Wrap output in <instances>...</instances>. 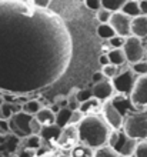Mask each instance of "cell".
Returning a JSON list of instances; mask_svg holds the SVG:
<instances>
[{
    "mask_svg": "<svg viewBox=\"0 0 147 157\" xmlns=\"http://www.w3.org/2000/svg\"><path fill=\"white\" fill-rule=\"evenodd\" d=\"M40 132H41V126L39 124V121L33 117V119L30 120V134H33V136H39Z\"/></svg>",
    "mask_w": 147,
    "mask_h": 157,
    "instance_id": "obj_32",
    "label": "cell"
},
{
    "mask_svg": "<svg viewBox=\"0 0 147 157\" xmlns=\"http://www.w3.org/2000/svg\"><path fill=\"white\" fill-rule=\"evenodd\" d=\"M100 110H102V101H99L94 97H90L86 101L80 103V107H79V112L83 116H96V114H99Z\"/></svg>",
    "mask_w": 147,
    "mask_h": 157,
    "instance_id": "obj_14",
    "label": "cell"
},
{
    "mask_svg": "<svg viewBox=\"0 0 147 157\" xmlns=\"http://www.w3.org/2000/svg\"><path fill=\"white\" fill-rule=\"evenodd\" d=\"M97 33L102 39H107V40H110L111 37L116 36V33L113 32V29H111L109 25H100L97 29Z\"/></svg>",
    "mask_w": 147,
    "mask_h": 157,
    "instance_id": "obj_26",
    "label": "cell"
},
{
    "mask_svg": "<svg viewBox=\"0 0 147 157\" xmlns=\"http://www.w3.org/2000/svg\"><path fill=\"white\" fill-rule=\"evenodd\" d=\"M32 119L33 116H29V114H26L23 112L16 113L7 120L9 130H13L21 137L30 136V120Z\"/></svg>",
    "mask_w": 147,
    "mask_h": 157,
    "instance_id": "obj_11",
    "label": "cell"
},
{
    "mask_svg": "<svg viewBox=\"0 0 147 157\" xmlns=\"http://www.w3.org/2000/svg\"><path fill=\"white\" fill-rule=\"evenodd\" d=\"M90 97H91V91H89V90H77V93H76V99H77L79 103L86 101Z\"/></svg>",
    "mask_w": 147,
    "mask_h": 157,
    "instance_id": "obj_33",
    "label": "cell"
},
{
    "mask_svg": "<svg viewBox=\"0 0 147 157\" xmlns=\"http://www.w3.org/2000/svg\"><path fill=\"white\" fill-rule=\"evenodd\" d=\"M79 132H77V126L69 124L66 127L61 128L60 136H59L57 141H56V147L60 150H72L79 144Z\"/></svg>",
    "mask_w": 147,
    "mask_h": 157,
    "instance_id": "obj_9",
    "label": "cell"
},
{
    "mask_svg": "<svg viewBox=\"0 0 147 157\" xmlns=\"http://www.w3.org/2000/svg\"><path fill=\"white\" fill-rule=\"evenodd\" d=\"M124 41H126V39L124 37L114 36V37H111L110 40H109V44H110L113 49H122L123 46H124Z\"/></svg>",
    "mask_w": 147,
    "mask_h": 157,
    "instance_id": "obj_30",
    "label": "cell"
},
{
    "mask_svg": "<svg viewBox=\"0 0 147 157\" xmlns=\"http://www.w3.org/2000/svg\"><path fill=\"white\" fill-rule=\"evenodd\" d=\"M102 113H103V119L109 124V127L111 130H122L124 119L120 114L118 109L116 107L111 100H107L106 103L102 106Z\"/></svg>",
    "mask_w": 147,
    "mask_h": 157,
    "instance_id": "obj_10",
    "label": "cell"
},
{
    "mask_svg": "<svg viewBox=\"0 0 147 157\" xmlns=\"http://www.w3.org/2000/svg\"><path fill=\"white\" fill-rule=\"evenodd\" d=\"M79 140L90 149H100L109 144L111 130L102 116H84L77 124Z\"/></svg>",
    "mask_w": 147,
    "mask_h": 157,
    "instance_id": "obj_2",
    "label": "cell"
},
{
    "mask_svg": "<svg viewBox=\"0 0 147 157\" xmlns=\"http://www.w3.org/2000/svg\"><path fill=\"white\" fill-rule=\"evenodd\" d=\"M104 80V76H103V73L102 71H96L93 75V82H94V84L96 83H99V82H103Z\"/></svg>",
    "mask_w": 147,
    "mask_h": 157,
    "instance_id": "obj_37",
    "label": "cell"
},
{
    "mask_svg": "<svg viewBox=\"0 0 147 157\" xmlns=\"http://www.w3.org/2000/svg\"><path fill=\"white\" fill-rule=\"evenodd\" d=\"M122 13H124L126 16L134 19V17L140 16L141 12H140V6H139V2L137 0H127L124 2L123 4V9H122Z\"/></svg>",
    "mask_w": 147,
    "mask_h": 157,
    "instance_id": "obj_18",
    "label": "cell"
},
{
    "mask_svg": "<svg viewBox=\"0 0 147 157\" xmlns=\"http://www.w3.org/2000/svg\"><path fill=\"white\" fill-rule=\"evenodd\" d=\"M4 103V97H3V96H2V94H0V106H2V104H3Z\"/></svg>",
    "mask_w": 147,
    "mask_h": 157,
    "instance_id": "obj_40",
    "label": "cell"
},
{
    "mask_svg": "<svg viewBox=\"0 0 147 157\" xmlns=\"http://www.w3.org/2000/svg\"><path fill=\"white\" fill-rule=\"evenodd\" d=\"M57 157H70V156H67V154H59Z\"/></svg>",
    "mask_w": 147,
    "mask_h": 157,
    "instance_id": "obj_41",
    "label": "cell"
},
{
    "mask_svg": "<svg viewBox=\"0 0 147 157\" xmlns=\"http://www.w3.org/2000/svg\"><path fill=\"white\" fill-rule=\"evenodd\" d=\"M60 132H61V128L57 127L56 124H53V126L41 127V132H40V134H39V137L41 139V141L44 140V141H47V143H50V144L56 146V141H57L59 136H60Z\"/></svg>",
    "mask_w": 147,
    "mask_h": 157,
    "instance_id": "obj_15",
    "label": "cell"
},
{
    "mask_svg": "<svg viewBox=\"0 0 147 157\" xmlns=\"http://www.w3.org/2000/svg\"><path fill=\"white\" fill-rule=\"evenodd\" d=\"M76 93H77V91H76ZM67 104H69L67 107H69L72 112H76V110H79V107H80V103L77 101L76 94H73V93H72V94H70V97L67 99Z\"/></svg>",
    "mask_w": 147,
    "mask_h": 157,
    "instance_id": "obj_31",
    "label": "cell"
},
{
    "mask_svg": "<svg viewBox=\"0 0 147 157\" xmlns=\"http://www.w3.org/2000/svg\"><path fill=\"white\" fill-rule=\"evenodd\" d=\"M131 36L140 40L147 37V16L140 14L131 20Z\"/></svg>",
    "mask_w": 147,
    "mask_h": 157,
    "instance_id": "obj_13",
    "label": "cell"
},
{
    "mask_svg": "<svg viewBox=\"0 0 147 157\" xmlns=\"http://www.w3.org/2000/svg\"><path fill=\"white\" fill-rule=\"evenodd\" d=\"M130 69L134 75L146 76L147 75V60H141V62H137L134 64H131Z\"/></svg>",
    "mask_w": 147,
    "mask_h": 157,
    "instance_id": "obj_27",
    "label": "cell"
},
{
    "mask_svg": "<svg viewBox=\"0 0 147 157\" xmlns=\"http://www.w3.org/2000/svg\"><path fill=\"white\" fill-rule=\"evenodd\" d=\"M130 103L141 112L147 110V75L136 78L134 87L130 93Z\"/></svg>",
    "mask_w": 147,
    "mask_h": 157,
    "instance_id": "obj_6",
    "label": "cell"
},
{
    "mask_svg": "<svg viewBox=\"0 0 147 157\" xmlns=\"http://www.w3.org/2000/svg\"><path fill=\"white\" fill-rule=\"evenodd\" d=\"M99 62H100V64H102V66H107V64H110L109 59H107V54H103V56H100Z\"/></svg>",
    "mask_w": 147,
    "mask_h": 157,
    "instance_id": "obj_39",
    "label": "cell"
},
{
    "mask_svg": "<svg viewBox=\"0 0 147 157\" xmlns=\"http://www.w3.org/2000/svg\"><path fill=\"white\" fill-rule=\"evenodd\" d=\"M102 73L104 76V78L110 80V78H114L120 73V69L117 66H114V64H107V66H103Z\"/></svg>",
    "mask_w": 147,
    "mask_h": 157,
    "instance_id": "obj_25",
    "label": "cell"
},
{
    "mask_svg": "<svg viewBox=\"0 0 147 157\" xmlns=\"http://www.w3.org/2000/svg\"><path fill=\"white\" fill-rule=\"evenodd\" d=\"M110 17H111V13L107 12V10H104V9H100V10L97 12V19L102 25H107L109 20H110Z\"/></svg>",
    "mask_w": 147,
    "mask_h": 157,
    "instance_id": "obj_29",
    "label": "cell"
},
{
    "mask_svg": "<svg viewBox=\"0 0 147 157\" xmlns=\"http://www.w3.org/2000/svg\"><path fill=\"white\" fill-rule=\"evenodd\" d=\"M107 146H110L120 157H133L137 147V141L130 139L124 132L113 130Z\"/></svg>",
    "mask_w": 147,
    "mask_h": 157,
    "instance_id": "obj_4",
    "label": "cell"
},
{
    "mask_svg": "<svg viewBox=\"0 0 147 157\" xmlns=\"http://www.w3.org/2000/svg\"><path fill=\"white\" fill-rule=\"evenodd\" d=\"M136 75L131 71L130 67H126L124 70H122L113 78V87H114V91H118L120 94L123 96H130L133 87H134V83H136Z\"/></svg>",
    "mask_w": 147,
    "mask_h": 157,
    "instance_id": "obj_7",
    "label": "cell"
},
{
    "mask_svg": "<svg viewBox=\"0 0 147 157\" xmlns=\"http://www.w3.org/2000/svg\"><path fill=\"white\" fill-rule=\"evenodd\" d=\"M131 20H133L131 17L126 16L122 12H117V13H111V17L107 25L113 29L116 36L126 39L129 36H131Z\"/></svg>",
    "mask_w": 147,
    "mask_h": 157,
    "instance_id": "obj_8",
    "label": "cell"
},
{
    "mask_svg": "<svg viewBox=\"0 0 147 157\" xmlns=\"http://www.w3.org/2000/svg\"><path fill=\"white\" fill-rule=\"evenodd\" d=\"M146 57H147V47H146Z\"/></svg>",
    "mask_w": 147,
    "mask_h": 157,
    "instance_id": "obj_43",
    "label": "cell"
},
{
    "mask_svg": "<svg viewBox=\"0 0 147 157\" xmlns=\"http://www.w3.org/2000/svg\"><path fill=\"white\" fill-rule=\"evenodd\" d=\"M69 39L67 30L56 16L32 3H0V89L9 93H26L46 86L37 67L60 76L64 67L41 57L53 56L69 62L70 41L41 44Z\"/></svg>",
    "mask_w": 147,
    "mask_h": 157,
    "instance_id": "obj_1",
    "label": "cell"
},
{
    "mask_svg": "<svg viewBox=\"0 0 147 157\" xmlns=\"http://www.w3.org/2000/svg\"><path fill=\"white\" fill-rule=\"evenodd\" d=\"M83 114L79 110H76V112H73L72 113V117H70V121H69V124H73V126H77L80 121L83 120Z\"/></svg>",
    "mask_w": 147,
    "mask_h": 157,
    "instance_id": "obj_35",
    "label": "cell"
},
{
    "mask_svg": "<svg viewBox=\"0 0 147 157\" xmlns=\"http://www.w3.org/2000/svg\"><path fill=\"white\" fill-rule=\"evenodd\" d=\"M123 132L133 140H147V110L131 113L123 123Z\"/></svg>",
    "mask_w": 147,
    "mask_h": 157,
    "instance_id": "obj_3",
    "label": "cell"
},
{
    "mask_svg": "<svg viewBox=\"0 0 147 157\" xmlns=\"http://www.w3.org/2000/svg\"><path fill=\"white\" fill-rule=\"evenodd\" d=\"M41 146V139L39 136H30L26 137V150H37Z\"/></svg>",
    "mask_w": 147,
    "mask_h": 157,
    "instance_id": "obj_24",
    "label": "cell"
},
{
    "mask_svg": "<svg viewBox=\"0 0 147 157\" xmlns=\"http://www.w3.org/2000/svg\"><path fill=\"white\" fill-rule=\"evenodd\" d=\"M84 4H86L87 9L93 10V12H99V10L102 9V2H100V0H87Z\"/></svg>",
    "mask_w": 147,
    "mask_h": 157,
    "instance_id": "obj_34",
    "label": "cell"
},
{
    "mask_svg": "<svg viewBox=\"0 0 147 157\" xmlns=\"http://www.w3.org/2000/svg\"><path fill=\"white\" fill-rule=\"evenodd\" d=\"M0 120H3V116H2V106H0Z\"/></svg>",
    "mask_w": 147,
    "mask_h": 157,
    "instance_id": "obj_42",
    "label": "cell"
},
{
    "mask_svg": "<svg viewBox=\"0 0 147 157\" xmlns=\"http://www.w3.org/2000/svg\"><path fill=\"white\" fill-rule=\"evenodd\" d=\"M100 2H102V9L110 13H117L122 12L123 4L126 0H100Z\"/></svg>",
    "mask_w": 147,
    "mask_h": 157,
    "instance_id": "obj_21",
    "label": "cell"
},
{
    "mask_svg": "<svg viewBox=\"0 0 147 157\" xmlns=\"http://www.w3.org/2000/svg\"><path fill=\"white\" fill-rule=\"evenodd\" d=\"M134 157H147V140L137 143L134 151Z\"/></svg>",
    "mask_w": 147,
    "mask_h": 157,
    "instance_id": "obj_28",
    "label": "cell"
},
{
    "mask_svg": "<svg viewBox=\"0 0 147 157\" xmlns=\"http://www.w3.org/2000/svg\"><path fill=\"white\" fill-rule=\"evenodd\" d=\"M93 157H120L114 150L111 149L110 146H104V147H100L93 153Z\"/></svg>",
    "mask_w": 147,
    "mask_h": 157,
    "instance_id": "obj_23",
    "label": "cell"
},
{
    "mask_svg": "<svg viewBox=\"0 0 147 157\" xmlns=\"http://www.w3.org/2000/svg\"><path fill=\"white\" fill-rule=\"evenodd\" d=\"M107 59L110 64H114V66H124L126 63V56L123 53V49H111L109 53H107Z\"/></svg>",
    "mask_w": 147,
    "mask_h": 157,
    "instance_id": "obj_19",
    "label": "cell"
},
{
    "mask_svg": "<svg viewBox=\"0 0 147 157\" xmlns=\"http://www.w3.org/2000/svg\"><path fill=\"white\" fill-rule=\"evenodd\" d=\"M139 6H140V12L143 16H147V0H141L139 2Z\"/></svg>",
    "mask_w": 147,
    "mask_h": 157,
    "instance_id": "obj_36",
    "label": "cell"
},
{
    "mask_svg": "<svg viewBox=\"0 0 147 157\" xmlns=\"http://www.w3.org/2000/svg\"><path fill=\"white\" fill-rule=\"evenodd\" d=\"M90 91H91V97L97 99L99 101H104V100L107 101L110 97L114 96V87H113L110 80H107V78H104L103 82L96 83Z\"/></svg>",
    "mask_w": 147,
    "mask_h": 157,
    "instance_id": "obj_12",
    "label": "cell"
},
{
    "mask_svg": "<svg viewBox=\"0 0 147 157\" xmlns=\"http://www.w3.org/2000/svg\"><path fill=\"white\" fill-rule=\"evenodd\" d=\"M34 119L39 121L41 127H47V126H53L56 121V113L49 107H41V110L37 113Z\"/></svg>",
    "mask_w": 147,
    "mask_h": 157,
    "instance_id": "obj_16",
    "label": "cell"
},
{
    "mask_svg": "<svg viewBox=\"0 0 147 157\" xmlns=\"http://www.w3.org/2000/svg\"><path fill=\"white\" fill-rule=\"evenodd\" d=\"M41 110V103L39 100H27L26 103H23L21 106V112L29 114V116H36L37 113Z\"/></svg>",
    "mask_w": 147,
    "mask_h": 157,
    "instance_id": "obj_20",
    "label": "cell"
},
{
    "mask_svg": "<svg viewBox=\"0 0 147 157\" xmlns=\"http://www.w3.org/2000/svg\"><path fill=\"white\" fill-rule=\"evenodd\" d=\"M70 157H93V150L84 144H77L72 150Z\"/></svg>",
    "mask_w": 147,
    "mask_h": 157,
    "instance_id": "obj_22",
    "label": "cell"
},
{
    "mask_svg": "<svg viewBox=\"0 0 147 157\" xmlns=\"http://www.w3.org/2000/svg\"><path fill=\"white\" fill-rule=\"evenodd\" d=\"M72 113H73V112H72L67 106H66V107H60V109H59V112L56 113V121H54V124H56L57 127H60V128L66 127V126H69Z\"/></svg>",
    "mask_w": 147,
    "mask_h": 157,
    "instance_id": "obj_17",
    "label": "cell"
},
{
    "mask_svg": "<svg viewBox=\"0 0 147 157\" xmlns=\"http://www.w3.org/2000/svg\"><path fill=\"white\" fill-rule=\"evenodd\" d=\"M123 53L126 56V62L134 64L137 62H141L146 59V46L143 44V41L140 39L134 37V36H129L126 37L124 46L122 47Z\"/></svg>",
    "mask_w": 147,
    "mask_h": 157,
    "instance_id": "obj_5",
    "label": "cell"
},
{
    "mask_svg": "<svg viewBox=\"0 0 147 157\" xmlns=\"http://www.w3.org/2000/svg\"><path fill=\"white\" fill-rule=\"evenodd\" d=\"M0 132H2V133H7L9 132L7 120H0Z\"/></svg>",
    "mask_w": 147,
    "mask_h": 157,
    "instance_id": "obj_38",
    "label": "cell"
}]
</instances>
